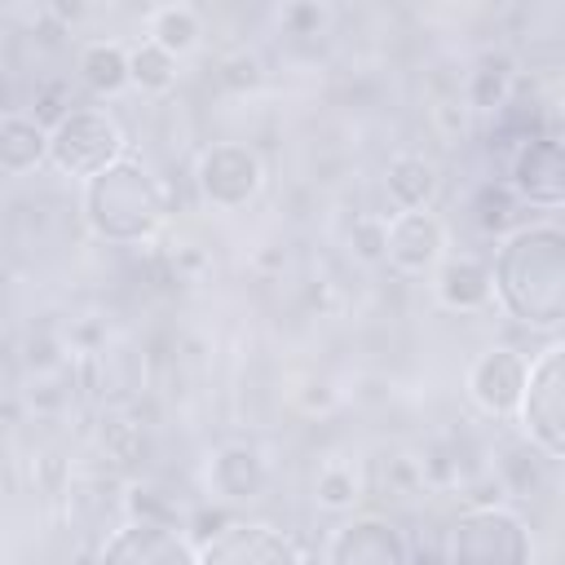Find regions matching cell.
<instances>
[{"label":"cell","mask_w":565,"mask_h":565,"mask_svg":"<svg viewBox=\"0 0 565 565\" xmlns=\"http://www.w3.org/2000/svg\"><path fill=\"white\" fill-rule=\"evenodd\" d=\"M494 305L530 331H561L565 322V230L552 216L521 221L499 238L490 260Z\"/></svg>","instance_id":"obj_1"},{"label":"cell","mask_w":565,"mask_h":565,"mask_svg":"<svg viewBox=\"0 0 565 565\" xmlns=\"http://www.w3.org/2000/svg\"><path fill=\"white\" fill-rule=\"evenodd\" d=\"M79 216L93 238L110 247H137L163 230L168 190L154 177V168L128 150L119 163L79 185Z\"/></svg>","instance_id":"obj_2"},{"label":"cell","mask_w":565,"mask_h":565,"mask_svg":"<svg viewBox=\"0 0 565 565\" xmlns=\"http://www.w3.org/2000/svg\"><path fill=\"white\" fill-rule=\"evenodd\" d=\"M446 565H534V534L503 503L463 508L446 534Z\"/></svg>","instance_id":"obj_3"},{"label":"cell","mask_w":565,"mask_h":565,"mask_svg":"<svg viewBox=\"0 0 565 565\" xmlns=\"http://www.w3.org/2000/svg\"><path fill=\"white\" fill-rule=\"evenodd\" d=\"M128 154V137L106 106H71L49 124V163L71 181H93Z\"/></svg>","instance_id":"obj_4"},{"label":"cell","mask_w":565,"mask_h":565,"mask_svg":"<svg viewBox=\"0 0 565 565\" xmlns=\"http://www.w3.org/2000/svg\"><path fill=\"white\" fill-rule=\"evenodd\" d=\"M512 419L521 424V433L530 437V446L543 459L565 455V344L561 340H547L530 358L525 393H521Z\"/></svg>","instance_id":"obj_5"},{"label":"cell","mask_w":565,"mask_h":565,"mask_svg":"<svg viewBox=\"0 0 565 565\" xmlns=\"http://www.w3.org/2000/svg\"><path fill=\"white\" fill-rule=\"evenodd\" d=\"M194 190L212 212H243L265 190V159L247 141H212L194 159Z\"/></svg>","instance_id":"obj_6"},{"label":"cell","mask_w":565,"mask_h":565,"mask_svg":"<svg viewBox=\"0 0 565 565\" xmlns=\"http://www.w3.org/2000/svg\"><path fill=\"white\" fill-rule=\"evenodd\" d=\"M322 565H415V547L397 521L380 512H353L327 534Z\"/></svg>","instance_id":"obj_7"},{"label":"cell","mask_w":565,"mask_h":565,"mask_svg":"<svg viewBox=\"0 0 565 565\" xmlns=\"http://www.w3.org/2000/svg\"><path fill=\"white\" fill-rule=\"evenodd\" d=\"M93 565H199V543L172 521H119Z\"/></svg>","instance_id":"obj_8"},{"label":"cell","mask_w":565,"mask_h":565,"mask_svg":"<svg viewBox=\"0 0 565 565\" xmlns=\"http://www.w3.org/2000/svg\"><path fill=\"white\" fill-rule=\"evenodd\" d=\"M199 565H309L300 543L269 521H225L199 543Z\"/></svg>","instance_id":"obj_9"},{"label":"cell","mask_w":565,"mask_h":565,"mask_svg":"<svg viewBox=\"0 0 565 565\" xmlns=\"http://www.w3.org/2000/svg\"><path fill=\"white\" fill-rule=\"evenodd\" d=\"M450 256V225L441 212H393L384 216V265L406 278H428Z\"/></svg>","instance_id":"obj_10"},{"label":"cell","mask_w":565,"mask_h":565,"mask_svg":"<svg viewBox=\"0 0 565 565\" xmlns=\"http://www.w3.org/2000/svg\"><path fill=\"white\" fill-rule=\"evenodd\" d=\"M503 185L521 207L556 212L565 203V150H561V141L547 137V132H534V137L516 141Z\"/></svg>","instance_id":"obj_11"},{"label":"cell","mask_w":565,"mask_h":565,"mask_svg":"<svg viewBox=\"0 0 565 565\" xmlns=\"http://www.w3.org/2000/svg\"><path fill=\"white\" fill-rule=\"evenodd\" d=\"M525 375H530V353L512 349V344H490L481 349L468 371H463V393L468 402L490 415V419H512L516 402L525 393Z\"/></svg>","instance_id":"obj_12"},{"label":"cell","mask_w":565,"mask_h":565,"mask_svg":"<svg viewBox=\"0 0 565 565\" xmlns=\"http://www.w3.org/2000/svg\"><path fill=\"white\" fill-rule=\"evenodd\" d=\"M207 494L221 503H256L269 490V459L247 441H225L203 468Z\"/></svg>","instance_id":"obj_13"},{"label":"cell","mask_w":565,"mask_h":565,"mask_svg":"<svg viewBox=\"0 0 565 565\" xmlns=\"http://www.w3.org/2000/svg\"><path fill=\"white\" fill-rule=\"evenodd\" d=\"M433 300L446 309V313H486L494 309V278H490V260L481 256H468V252H450L433 274Z\"/></svg>","instance_id":"obj_14"},{"label":"cell","mask_w":565,"mask_h":565,"mask_svg":"<svg viewBox=\"0 0 565 565\" xmlns=\"http://www.w3.org/2000/svg\"><path fill=\"white\" fill-rule=\"evenodd\" d=\"M49 163V124L26 110L0 115V177H31Z\"/></svg>","instance_id":"obj_15"},{"label":"cell","mask_w":565,"mask_h":565,"mask_svg":"<svg viewBox=\"0 0 565 565\" xmlns=\"http://www.w3.org/2000/svg\"><path fill=\"white\" fill-rule=\"evenodd\" d=\"M384 194L393 203V212H419V207H433V199L441 194V172L433 159L415 154V150H402L388 159L384 168Z\"/></svg>","instance_id":"obj_16"},{"label":"cell","mask_w":565,"mask_h":565,"mask_svg":"<svg viewBox=\"0 0 565 565\" xmlns=\"http://www.w3.org/2000/svg\"><path fill=\"white\" fill-rule=\"evenodd\" d=\"M154 49H163L168 57H190L203 44V13L194 4H159L146 13V35Z\"/></svg>","instance_id":"obj_17"},{"label":"cell","mask_w":565,"mask_h":565,"mask_svg":"<svg viewBox=\"0 0 565 565\" xmlns=\"http://www.w3.org/2000/svg\"><path fill=\"white\" fill-rule=\"evenodd\" d=\"M79 84L97 97H119L128 93V44L119 40H88L75 57Z\"/></svg>","instance_id":"obj_18"},{"label":"cell","mask_w":565,"mask_h":565,"mask_svg":"<svg viewBox=\"0 0 565 565\" xmlns=\"http://www.w3.org/2000/svg\"><path fill=\"white\" fill-rule=\"evenodd\" d=\"M177 66H181L177 57H168L150 40H137L128 49V88H137L146 97H163L177 88Z\"/></svg>","instance_id":"obj_19"},{"label":"cell","mask_w":565,"mask_h":565,"mask_svg":"<svg viewBox=\"0 0 565 565\" xmlns=\"http://www.w3.org/2000/svg\"><path fill=\"white\" fill-rule=\"evenodd\" d=\"M358 499H362V477H358V468L344 463V459H327V463L318 468V477H313V503H318L322 512H331V516H349Z\"/></svg>","instance_id":"obj_20"},{"label":"cell","mask_w":565,"mask_h":565,"mask_svg":"<svg viewBox=\"0 0 565 565\" xmlns=\"http://www.w3.org/2000/svg\"><path fill=\"white\" fill-rule=\"evenodd\" d=\"M512 97V71L508 62H481L468 84H463V106L468 110H503Z\"/></svg>","instance_id":"obj_21"},{"label":"cell","mask_w":565,"mask_h":565,"mask_svg":"<svg viewBox=\"0 0 565 565\" xmlns=\"http://www.w3.org/2000/svg\"><path fill=\"white\" fill-rule=\"evenodd\" d=\"M349 252L362 265H380L384 260V216H362L349 234Z\"/></svg>","instance_id":"obj_22"},{"label":"cell","mask_w":565,"mask_h":565,"mask_svg":"<svg viewBox=\"0 0 565 565\" xmlns=\"http://www.w3.org/2000/svg\"><path fill=\"white\" fill-rule=\"evenodd\" d=\"M278 22H282V31H291V35H318V26L327 22V9H318V4H287V9L278 13Z\"/></svg>","instance_id":"obj_23"},{"label":"cell","mask_w":565,"mask_h":565,"mask_svg":"<svg viewBox=\"0 0 565 565\" xmlns=\"http://www.w3.org/2000/svg\"><path fill=\"white\" fill-rule=\"evenodd\" d=\"M221 79H225V84H238V88H243V84L252 88V84L260 79V62H256L252 53H238V57H230V62H225Z\"/></svg>","instance_id":"obj_24"}]
</instances>
